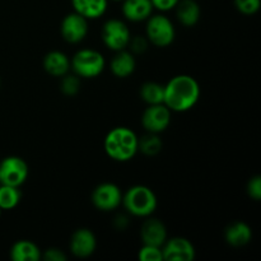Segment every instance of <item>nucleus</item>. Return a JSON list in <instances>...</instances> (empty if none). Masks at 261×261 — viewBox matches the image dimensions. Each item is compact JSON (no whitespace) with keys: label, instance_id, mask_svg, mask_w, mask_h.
Segmentation results:
<instances>
[{"label":"nucleus","instance_id":"nucleus-17","mask_svg":"<svg viewBox=\"0 0 261 261\" xmlns=\"http://www.w3.org/2000/svg\"><path fill=\"white\" fill-rule=\"evenodd\" d=\"M224 239L229 246L242 247L250 244L252 240V229L242 221L233 222L224 231Z\"/></svg>","mask_w":261,"mask_h":261},{"label":"nucleus","instance_id":"nucleus-34","mask_svg":"<svg viewBox=\"0 0 261 261\" xmlns=\"http://www.w3.org/2000/svg\"><path fill=\"white\" fill-rule=\"evenodd\" d=\"M0 84H2V82H0Z\"/></svg>","mask_w":261,"mask_h":261},{"label":"nucleus","instance_id":"nucleus-22","mask_svg":"<svg viewBox=\"0 0 261 261\" xmlns=\"http://www.w3.org/2000/svg\"><path fill=\"white\" fill-rule=\"evenodd\" d=\"M162 148V140L158 137V134H153V133H147L138 142V152L143 153L148 157H154V155L160 154Z\"/></svg>","mask_w":261,"mask_h":261},{"label":"nucleus","instance_id":"nucleus-3","mask_svg":"<svg viewBox=\"0 0 261 261\" xmlns=\"http://www.w3.org/2000/svg\"><path fill=\"white\" fill-rule=\"evenodd\" d=\"M122 205L129 214L147 218L155 212L158 205L154 191L145 185H134L122 194Z\"/></svg>","mask_w":261,"mask_h":261},{"label":"nucleus","instance_id":"nucleus-31","mask_svg":"<svg viewBox=\"0 0 261 261\" xmlns=\"http://www.w3.org/2000/svg\"><path fill=\"white\" fill-rule=\"evenodd\" d=\"M114 224H115V228L122 231V229H125L127 226H129V219H127V217L120 214V216H117L116 218H115Z\"/></svg>","mask_w":261,"mask_h":261},{"label":"nucleus","instance_id":"nucleus-32","mask_svg":"<svg viewBox=\"0 0 261 261\" xmlns=\"http://www.w3.org/2000/svg\"><path fill=\"white\" fill-rule=\"evenodd\" d=\"M111 2H122V0H111Z\"/></svg>","mask_w":261,"mask_h":261},{"label":"nucleus","instance_id":"nucleus-9","mask_svg":"<svg viewBox=\"0 0 261 261\" xmlns=\"http://www.w3.org/2000/svg\"><path fill=\"white\" fill-rule=\"evenodd\" d=\"M92 203L98 211L112 212L122 203L121 189L114 182H103L96 186L92 193Z\"/></svg>","mask_w":261,"mask_h":261},{"label":"nucleus","instance_id":"nucleus-28","mask_svg":"<svg viewBox=\"0 0 261 261\" xmlns=\"http://www.w3.org/2000/svg\"><path fill=\"white\" fill-rule=\"evenodd\" d=\"M247 195L255 201H259L261 199V177L259 175L252 176L249 180L246 186Z\"/></svg>","mask_w":261,"mask_h":261},{"label":"nucleus","instance_id":"nucleus-24","mask_svg":"<svg viewBox=\"0 0 261 261\" xmlns=\"http://www.w3.org/2000/svg\"><path fill=\"white\" fill-rule=\"evenodd\" d=\"M81 89V79L76 74H65L61 76L60 91L61 93L68 97L75 96Z\"/></svg>","mask_w":261,"mask_h":261},{"label":"nucleus","instance_id":"nucleus-23","mask_svg":"<svg viewBox=\"0 0 261 261\" xmlns=\"http://www.w3.org/2000/svg\"><path fill=\"white\" fill-rule=\"evenodd\" d=\"M22 199L19 188L9 185H0V208L3 211L14 209Z\"/></svg>","mask_w":261,"mask_h":261},{"label":"nucleus","instance_id":"nucleus-29","mask_svg":"<svg viewBox=\"0 0 261 261\" xmlns=\"http://www.w3.org/2000/svg\"><path fill=\"white\" fill-rule=\"evenodd\" d=\"M41 259L46 261H65L68 259L63 250L56 249V247H50V249L45 250L41 254Z\"/></svg>","mask_w":261,"mask_h":261},{"label":"nucleus","instance_id":"nucleus-18","mask_svg":"<svg viewBox=\"0 0 261 261\" xmlns=\"http://www.w3.org/2000/svg\"><path fill=\"white\" fill-rule=\"evenodd\" d=\"M71 7L86 19H97L107 12L109 0H71Z\"/></svg>","mask_w":261,"mask_h":261},{"label":"nucleus","instance_id":"nucleus-25","mask_svg":"<svg viewBox=\"0 0 261 261\" xmlns=\"http://www.w3.org/2000/svg\"><path fill=\"white\" fill-rule=\"evenodd\" d=\"M138 259L140 261H163L162 249L152 245H143L138 254Z\"/></svg>","mask_w":261,"mask_h":261},{"label":"nucleus","instance_id":"nucleus-16","mask_svg":"<svg viewBox=\"0 0 261 261\" xmlns=\"http://www.w3.org/2000/svg\"><path fill=\"white\" fill-rule=\"evenodd\" d=\"M135 68H137V60L134 54L126 51V48L116 51L110 63L111 73L117 78H127L134 73Z\"/></svg>","mask_w":261,"mask_h":261},{"label":"nucleus","instance_id":"nucleus-5","mask_svg":"<svg viewBox=\"0 0 261 261\" xmlns=\"http://www.w3.org/2000/svg\"><path fill=\"white\" fill-rule=\"evenodd\" d=\"M145 37L157 47H167L176 38V30L172 20L165 14L150 15L145 25Z\"/></svg>","mask_w":261,"mask_h":261},{"label":"nucleus","instance_id":"nucleus-19","mask_svg":"<svg viewBox=\"0 0 261 261\" xmlns=\"http://www.w3.org/2000/svg\"><path fill=\"white\" fill-rule=\"evenodd\" d=\"M177 20L185 27H193L200 20V5L195 0H180L175 7Z\"/></svg>","mask_w":261,"mask_h":261},{"label":"nucleus","instance_id":"nucleus-10","mask_svg":"<svg viewBox=\"0 0 261 261\" xmlns=\"http://www.w3.org/2000/svg\"><path fill=\"white\" fill-rule=\"evenodd\" d=\"M89 31L88 19L73 12L63 18L60 24V33L64 41L69 43H79L87 37Z\"/></svg>","mask_w":261,"mask_h":261},{"label":"nucleus","instance_id":"nucleus-6","mask_svg":"<svg viewBox=\"0 0 261 261\" xmlns=\"http://www.w3.org/2000/svg\"><path fill=\"white\" fill-rule=\"evenodd\" d=\"M101 37L105 46L116 53L127 47L132 33L124 20L112 18L105 22L101 31Z\"/></svg>","mask_w":261,"mask_h":261},{"label":"nucleus","instance_id":"nucleus-27","mask_svg":"<svg viewBox=\"0 0 261 261\" xmlns=\"http://www.w3.org/2000/svg\"><path fill=\"white\" fill-rule=\"evenodd\" d=\"M130 53L132 54H138V55H142L145 51L148 50V46H149V41L145 36H134V37L130 38L129 45Z\"/></svg>","mask_w":261,"mask_h":261},{"label":"nucleus","instance_id":"nucleus-26","mask_svg":"<svg viewBox=\"0 0 261 261\" xmlns=\"http://www.w3.org/2000/svg\"><path fill=\"white\" fill-rule=\"evenodd\" d=\"M234 7L245 15L256 14L260 10L261 0H233Z\"/></svg>","mask_w":261,"mask_h":261},{"label":"nucleus","instance_id":"nucleus-11","mask_svg":"<svg viewBox=\"0 0 261 261\" xmlns=\"http://www.w3.org/2000/svg\"><path fill=\"white\" fill-rule=\"evenodd\" d=\"M163 261H193L196 251L191 241L185 237H172L162 245Z\"/></svg>","mask_w":261,"mask_h":261},{"label":"nucleus","instance_id":"nucleus-15","mask_svg":"<svg viewBox=\"0 0 261 261\" xmlns=\"http://www.w3.org/2000/svg\"><path fill=\"white\" fill-rule=\"evenodd\" d=\"M42 66L46 73L50 74L51 76L61 78L70 71V59L63 51L54 50L46 54Z\"/></svg>","mask_w":261,"mask_h":261},{"label":"nucleus","instance_id":"nucleus-21","mask_svg":"<svg viewBox=\"0 0 261 261\" xmlns=\"http://www.w3.org/2000/svg\"><path fill=\"white\" fill-rule=\"evenodd\" d=\"M140 98L147 105H158L163 103L165 97V86L157 83V82H145L142 84L139 89Z\"/></svg>","mask_w":261,"mask_h":261},{"label":"nucleus","instance_id":"nucleus-30","mask_svg":"<svg viewBox=\"0 0 261 261\" xmlns=\"http://www.w3.org/2000/svg\"><path fill=\"white\" fill-rule=\"evenodd\" d=\"M154 9L160 10V12H168L171 9H175L177 3L180 0H150Z\"/></svg>","mask_w":261,"mask_h":261},{"label":"nucleus","instance_id":"nucleus-2","mask_svg":"<svg viewBox=\"0 0 261 261\" xmlns=\"http://www.w3.org/2000/svg\"><path fill=\"white\" fill-rule=\"evenodd\" d=\"M139 138L134 130L126 126H116L110 130L103 140V149L111 160L127 162L138 153Z\"/></svg>","mask_w":261,"mask_h":261},{"label":"nucleus","instance_id":"nucleus-4","mask_svg":"<svg viewBox=\"0 0 261 261\" xmlns=\"http://www.w3.org/2000/svg\"><path fill=\"white\" fill-rule=\"evenodd\" d=\"M106 66L105 56L93 48L78 50L70 59V69L79 78H96Z\"/></svg>","mask_w":261,"mask_h":261},{"label":"nucleus","instance_id":"nucleus-13","mask_svg":"<svg viewBox=\"0 0 261 261\" xmlns=\"http://www.w3.org/2000/svg\"><path fill=\"white\" fill-rule=\"evenodd\" d=\"M140 239H142L143 245L162 247V245L167 240V228L160 219L147 217L140 228Z\"/></svg>","mask_w":261,"mask_h":261},{"label":"nucleus","instance_id":"nucleus-12","mask_svg":"<svg viewBox=\"0 0 261 261\" xmlns=\"http://www.w3.org/2000/svg\"><path fill=\"white\" fill-rule=\"evenodd\" d=\"M70 252L75 257L86 259L94 254L97 249V239L88 228H78L70 237Z\"/></svg>","mask_w":261,"mask_h":261},{"label":"nucleus","instance_id":"nucleus-1","mask_svg":"<svg viewBox=\"0 0 261 261\" xmlns=\"http://www.w3.org/2000/svg\"><path fill=\"white\" fill-rule=\"evenodd\" d=\"M200 84L189 74H178L165 84L163 103L173 112H186L200 99Z\"/></svg>","mask_w":261,"mask_h":261},{"label":"nucleus","instance_id":"nucleus-7","mask_svg":"<svg viewBox=\"0 0 261 261\" xmlns=\"http://www.w3.org/2000/svg\"><path fill=\"white\" fill-rule=\"evenodd\" d=\"M27 162L18 155H8L0 161V185L19 188L28 177Z\"/></svg>","mask_w":261,"mask_h":261},{"label":"nucleus","instance_id":"nucleus-14","mask_svg":"<svg viewBox=\"0 0 261 261\" xmlns=\"http://www.w3.org/2000/svg\"><path fill=\"white\" fill-rule=\"evenodd\" d=\"M150 0H122L121 13L129 22H143L147 20L153 13Z\"/></svg>","mask_w":261,"mask_h":261},{"label":"nucleus","instance_id":"nucleus-20","mask_svg":"<svg viewBox=\"0 0 261 261\" xmlns=\"http://www.w3.org/2000/svg\"><path fill=\"white\" fill-rule=\"evenodd\" d=\"M42 251L35 242L30 240H19L10 249V259L13 261H38Z\"/></svg>","mask_w":261,"mask_h":261},{"label":"nucleus","instance_id":"nucleus-8","mask_svg":"<svg viewBox=\"0 0 261 261\" xmlns=\"http://www.w3.org/2000/svg\"><path fill=\"white\" fill-rule=\"evenodd\" d=\"M171 110L165 103L148 105L142 115V125L147 133L161 134L171 124Z\"/></svg>","mask_w":261,"mask_h":261},{"label":"nucleus","instance_id":"nucleus-33","mask_svg":"<svg viewBox=\"0 0 261 261\" xmlns=\"http://www.w3.org/2000/svg\"><path fill=\"white\" fill-rule=\"evenodd\" d=\"M2 212H3V209L0 208V217H2Z\"/></svg>","mask_w":261,"mask_h":261}]
</instances>
